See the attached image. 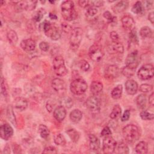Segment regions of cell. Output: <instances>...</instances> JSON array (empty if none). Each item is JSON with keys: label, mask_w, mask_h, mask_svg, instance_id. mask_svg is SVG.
Returning a JSON list of instances; mask_svg holds the SVG:
<instances>
[{"label": "cell", "mask_w": 154, "mask_h": 154, "mask_svg": "<svg viewBox=\"0 0 154 154\" xmlns=\"http://www.w3.org/2000/svg\"><path fill=\"white\" fill-rule=\"evenodd\" d=\"M116 149H117V153H122V154H126L129 153V147L123 142H120L117 144Z\"/></svg>", "instance_id": "37"}, {"label": "cell", "mask_w": 154, "mask_h": 154, "mask_svg": "<svg viewBox=\"0 0 154 154\" xmlns=\"http://www.w3.org/2000/svg\"><path fill=\"white\" fill-rule=\"evenodd\" d=\"M111 134H112V132H111L110 128L108 126H105L102 130V131L100 132V135H101V137H105L109 136L110 135H111Z\"/></svg>", "instance_id": "48"}, {"label": "cell", "mask_w": 154, "mask_h": 154, "mask_svg": "<svg viewBox=\"0 0 154 154\" xmlns=\"http://www.w3.org/2000/svg\"><path fill=\"white\" fill-rule=\"evenodd\" d=\"M42 153H48V154H54V153H57V151L55 147L48 146L44 149Z\"/></svg>", "instance_id": "46"}, {"label": "cell", "mask_w": 154, "mask_h": 154, "mask_svg": "<svg viewBox=\"0 0 154 154\" xmlns=\"http://www.w3.org/2000/svg\"><path fill=\"white\" fill-rule=\"evenodd\" d=\"M119 75V68L116 65L109 66L105 72V78L108 79H113Z\"/></svg>", "instance_id": "17"}, {"label": "cell", "mask_w": 154, "mask_h": 154, "mask_svg": "<svg viewBox=\"0 0 154 154\" xmlns=\"http://www.w3.org/2000/svg\"><path fill=\"white\" fill-rule=\"evenodd\" d=\"M66 133L73 142L76 143L78 141L79 138V134L75 129H69L66 131Z\"/></svg>", "instance_id": "34"}, {"label": "cell", "mask_w": 154, "mask_h": 154, "mask_svg": "<svg viewBox=\"0 0 154 154\" xmlns=\"http://www.w3.org/2000/svg\"><path fill=\"white\" fill-rule=\"evenodd\" d=\"M88 55L93 61L99 62L102 59L104 53L102 47L99 45L95 43L90 47Z\"/></svg>", "instance_id": "8"}, {"label": "cell", "mask_w": 154, "mask_h": 154, "mask_svg": "<svg viewBox=\"0 0 154 154\" xmlns=\"http://www.w3.org/2000/svg\"><path fill=\"white\" fill-rule=\"evenodd\" d=\"M106 50L109 54H114L117 53L123 54L124 52V46L120 42H112V43L107 46Z\"/></svg>", "instance_id": "14"}, {"label": "cell", "mask_w": 154, "mask_h": 154, "mask_svg": "<svg viewBox=\"0 0 154 154\" xmlns=\"http://www.w3.org/2000/svg\"><path fill=\"white\" fill-rule=\"evenodd\" d=\"M148 19L149 20V21L151 22L152 24L154 22V13L153 11L149 13V15H148Z\"/></svg>", "instance_id": "58"}, {"label": "cell", "mask_w": 154, "mask_h": 154, "mask_svg": "<svg viewBox=\"0 0 154 154\" xmlns=\"http://www.w3.org/2000/svg\"><path fill=\"white\" fill-rule=\"evenodd\" d=\"M103 84L99 81H94L90 84V91L93 95H96L103 90Z\"/></svg>", "instance_id": "24"}, {"label": "cell", "mask_w": 154, "mask_h": 154, "mask_svg": "<svg viewBox=\"0 0 154 154\" xmlns=\"http://www.w3.org/2000/svg\"><path fill=\"white\" fill-rule=\"evenodd\" d=\"M46 107L47 110L49 112H51L53 110V106H52V105L49 102H47L46 105Z\"/></svg>", "instance_id": "59"}, {"label": "cell", "mask_w": 154, "mask_h": 154, "mask_svg": "<svg viewBox=\"0 0 154 154\" xmlns=\"http://www.w3.org/2000/svg\"><path fill=\"white\" fill-rule=\"evenodd\" d=\"M49 17H50L51 19H53V20H56V19H57V16L55 14H53V13H49Z\"/></svg>", "instance_id": "60"}, {"label": "cell", "mask_w": 154, "mask_h": 154, "mask_svg": "<svg viewBox=\"0 0 154 154\" xmlns=\"http://www.w3.org/2000/svg\"><path fill=\"white\" fill-rule=\"evenodd\" d=\"M123 91V86L121 84L117 85L116 87H114L111 93V95L112 98L114 99H118L120 98L122 94Z\"/></svg>", "instance_id": "28"}, {"label": "cell", "mask_w": 154, "mask_h": 154, "mask_svg": "<svg viewBox=\"0 0 154 154\" xmlns=\"http://www.w3.org/2000/svg\"><path fill=\"white\" fill-rule=\"evenodd\" d=\"M7 37L8 42L12 45H15L18 40V37H17V33L16 32V31L12 29L8 31L7 34Z\"/></svg>", "instance_id": "33"}, {"label": "cell", "mask_w": 154, "mask_h": 154, "mask_svg": "<svg viewBox=\"0 0 154 154\" xmlns=\"http://www.w3.org/2000/svg\"><path fill=\"white\" fill-rule=\"evenodd\" d=\"M122 24L124 29H132L134 28L135 21L132 17L129 15H125L122 17Z\"/></svg>", "instance_id": "20"}, {"label": "cell", "mask_w": 154, "mask_h": 154, "mask_svg": "<svg viewBox=\"0 0 154 154\" xmlns=\"http://www.w3.org/2000/svg\"><path fill=\"white\" fill-rule=\"evenodd\" d=\"M53 69L55 73L59 76H63L67 73L64 60L62 56L57 55L53 60Z\"/></svg>", "instance_id": "6"}, {"label": "cell", "mask_w": 154, "mask_h": 154, "mask_svg": "<svg viewBox=\"0 0 154 154\" xmlns=\"http://www.w3.org/2000/svg\"><path fill=\"white\" fill-rule=\"evenodd\" d=\"M13 134L12 127L8 123H4L0 127V136L4 140H8Z\"/></svg>", "instance_id": "13"}, {"label": "cell", "mask_w": 154, "mask_h": 154, "mask_svg": "<svg viewBox=\"0 0 154 154\" xmlns=\"http://www.w3.org/2000/svg\"><path fill=\"white\" fill-rule=\"evenodd\" d=\"M89 146L91 150L97 151L100 149V143L99 138L94 134H90L89 136Z\"/></svg>", "instance_id": "21"}, {"label": "cell", "mask_w": 154, "mask_h": 154, "mask_svg": "<svg viewBox=\"0 0 154 154\" xmlns=\"http://www.w3.org/2000/svg\"><path fill=\"white\" fill-rule=\"evenodd\" d=\"M1 93L5 97H6L7 95V88L5 84V81L2 78H1Z\"/></svg>", "instance_id": "49"}, {"label": "cell", "mask_w": 154, "mask_h": 154, "mask_svg": "<svg viewBox=\"0 0 154 154\" xmlns=\"http://www.w3.org/2000/svg\"><path fill=\"white\" fill-rule=\"evenodd\" d=\"M36 1H17L16 2V9L21 10H34L37 4Z\"/></svg>", "instance_id": "12"}, {"label": "cell", "mask_w": 154, "mask_h": 154, "mask_svg": "<svg viewBox=\"0 0 154 154\" xmlns=\"http://www.w3.org/2000/svg\"><path fill=\"white\" fill-rule=\"evenodd\" d=\"M90 4H91V6L99 7L103 5V1H90L89 5H90Z\"/></svg>", "instance_id": "53"}, {"label": "cell", "mask_w": 154, "mask_h": 154, "mask_svg": "<svg viewBox=\"0 0 154 154\" xmlns=\"http://www.w3.org/2000/svg\"><path fill=\"white\" fill-rule=\"evenodd\" d=\"M87 89V82L81 78H78L73 80L70 85L71 92L76 95H80L85 92Z\"/></svg>", "instance_id": "5"}, {"label": "cell", "mask_w": 154, "mask_h": 154, "mask_svg": "<svg viewBox=\"0 0 154 154\" xmlns=\"http://www.w3.org/2000/svg\"><path fill=\"white\" fill-rule=\"evenodd\" d=\"M135 70H136V69H135V68H132L129 66H126L122 68V73L125 76L127 77V78H131V76H132L134 75Z\"/></svg>", "instance_id": "36"}, {"label": "cell", "mask_w": 154, "mask_h": 154, "mask_svg": "<svg viewBox=\"0 0 154 154\" xmlns=\"http://www.w3.org/2000/svg\"><path fill=\"white\" fill-rule=\"evenodd\" d=\"M54 143L58 146H64L66 144V138L61 134H57L54 137Z\"/></svg>", "instance_id": "38"}, {"label": "cell", "mask_w": 154, "mask_h": 154, "mask_svg": "<svg viewBox=\"0 0 154 154\" xmlns=\"http://www.w3.org/2000/svg\"><path fill=\"white\" fill-rule=\"evenodd\" d=\"M61 15L64 19L67 21H72L77 17V13L74 8V2L72 1L67 0L62 2L61 5Z\"/></svg>", "instance_id": "1"}, {"label": "cell", "mask_w": 154, "mask_h": 154, "mask_svg": "<svg viewBox=\"0 0 154 154\" xmlns=\"http://www.w3.org/2000/svg\"><path fill=\"white\" fill-rule=\"evenodd\" d=\"M51 86L52 88L56 91H61L65 88L66 84L63 80L60 78H57L52 81Z\"/></svg>", "instance_id": "23"}, {"label": "cell", "mask_w": 154, "mask_h": 154, "mask_svg": "<svg viewBox=\"0 0 154 154\" xmlns=\"http://www.w3.org/2000/svg\"><path fill=\"white\" fill-rule=\"evenodd\" d=\"M61 28H62V30L66 33L71 32L73 30L72 26L65 22H63L61 23Z\"/></svg>", "instance_id": "47"}, {"label": "cell", "mask_w": 154, "mask_h": 154, "mask_svg": "<svg viewBox=\"0 0 154 154\" xmlns=\"http://www.w3.org/2000/svg\"><path fill=\"white\" fill-rule=\"evenodd\" d=\"M38 132L40 137L43 138H47L50 134L48 128L45 125H40L38 129Z\"/></svg>", "instance_id": "32"}, {"label": "cell", "mask_w": 154, "mask_h": 154, "mask_svg": "<svg viewBox=\"0 0 154 154\" xmlns=\"http://www.w3.org/2000/svg\"><path fill=\"white\" fill-rule=\"evenodd\" d=\"M140 116L143 120H151L154 118V115L153 113H150L146 110L142 111L140 113Z\"/></svg>", "instance_id": "41"}, {"label": "cell", "mask_w": 154, "mask_h": 154, "mask_svg": "<svg viewBox=\"0 0 154 154\" xmlns=\"http://www.w3.org/2000/svg\"><path fill=\"white\" fill-rule=\"evenodd\" d=\"M20 45L21 48L26 52H31L34 51L36 47V43L32 38H27L22 40Z\"/></svg>", "instance_id": "15"}, {"label": "cell", "mask_w": 154, "mask_h": 154, "mask_svg": "<svg viewBox=\"0 0 154 154\" xmlns=\"http://www.w3.org/2000/svg\"><path fill=\"white\" fill-rule=\"evenodd\" d=\"M124 139L129 143H134L140 137L139 128L135 125H128L123 128Z\"/></svg>", "instance_id": "2"}, {"label": "cell", "mask_w": 154, "mask_h": 154, "mask_svg": "<svg viewBox=\"0 0 154 154\" xmlns=\"http://www.w3.org/2000/svg\"><path fill=\"white\" fill-rule=\"evenodd\" d=\"M39 48L45 52H46L48 51L49 48V44L46 42H42L40 43L39 44Z\"/></svg>", "instance_id": "51"}, {"label": "cell", "mask_w": 154, "mask_h": 154, "mask_svg": "<svg viewBox=\"0 0 154 154\" xmlns=\"http://www.w3.org/2000/svg\"><path fill=\"white\" fill-rule=\"evenodd\" d=\"M129 38L131 43L134 44H138V38L137 34V31L135 28H133L131 30V32L129 35Z\"/></svg>", "instance_id": "39"}, {"label": "cell", "mask_w": 154, "mask_h": 154, "mask_svg": "<svg viewBox=\"0 0 154 154\" xmlns=\"http://www.w3.org/2000/svg\"><path fill=\"white\" fill-rule=\"evenodd\" d=\"M109 37L112 40V42H118L119 40V35L116 31H112L110 32Z\"/></svg>", "instance_id": "52"}, {"label": "cell", "mask_w": 154, "mask_h": 154, "mask_svg": "<svg viewBox=\"0 0 154 154\" xmlns=\"http://www.w3.org/2000/svg\"><path fill=\"white\" fill-rule=\"evenodd\" d=\"M132 11L137 14H141L144 11V6L141 1H137L132 7Z\"/></svg>", "instance_id": "31"}, {"label": "cell", "mask_w": 154, "mask_h": 154, "mask_svg": "<svg viewBox=\"0 0 154 154\" xmlns=\"http://www.w3.org/2000/svg\"><path fill=\"white\" fill-rule=\"evenodd\" d=\"M154 75V68L152 64L143 65L137 72L138 77L141 80H148Z\"/></svg>", "instance_id": "7"}, {"label": "cell", "mask_w": 154, "mask_h": 154, "mask_svg": "<svg viewBox=\"0 0 154 154\" xmlns=\"http://www.w3.org/2000/svg\"><path fill=\"white\" fill-rule=\"evenodd\" d=\"M130 115H131V112L129 109H126L124 111L123 115L121 117V120L122 122H126L128 121L130 117Z\"/></svg>", "instance_id": "50"}, {"label": "cell", "mask_w": 154, "mask_h": 154, "mask_svg": "<svg viewBox=\"0 0 154 154\" xmlns=\"http://www.w3.org/2000/svg\"><path fill=\"white\" fill-rule=\"evenodd\" d=\"M42 28L45 35L50 37L52 40H58L61 37V33L59 29L49 22L45 21L42 23Z\"/></svg>", "instance_id": "3"}, {"label": "cell", "mask_w": 154, "mask_h": 154, "mask_svg": "<svg viewBox=\"0 0 154 154\" xmlns=\"http://www.w3.org/2000/svg\"><path fill=\"white\" fill-rule=\"evenodd\" d=\"M69 117L72 122L74 123H78L81 120L82 117V113L79 109H75L70 112Z\"/></svg>", "instance_id": "25"}, {"label": "cell", "mask_w": 154, "mask_h": 154, "mask_svg": "<svg viewBox=\"0 0 154 154\" xmlns=\"http://www.w3.org/2000/svg\"><path fill=\"white\" fill-rule=\"evenodd\" d=\"M54 117L58 122H62L66 117V110L64 106L60 105L57 106L54 111Z\"/></svg>", "instance_id": "18"}, {"label": "cell", "mask_w": 154, "mask_h": 154, "mask_svg": "<svg viewBox=\"0 0 154 154\" xmlns=\"http://www.w3.org/2000/svg\"><path fill=\"white\" fill-rule=\"evenodd\" d=\"M86 105L88 110L92 114H96L100 111V101L96 95L90 96L87 99Z\"/></svg>", "instance_id": "9"}, {"label": "cell", "mask_w": 154, "mask_h": 154, "mask_svg": "<svg viewBox=\"0 0 154 154\" xmlns=\"http://www.w3.org/2000/svg\"><path fill=\"white\" fill-rule=\"evenodd\" d=\"M78 4L81 7L85 8L90 4V1L87 0H80L78 1Z\"/></svg>", "instance_id": "54"}, {"label": "cell", "mask_w": 154, "mask_h": 154, "mask_svg": "<svg viewBox=\"0 0 154 154\" xmlns=\"http://www.w3.org/2000/svg\"><path fill=\"white\" fill-rule=\"evenodd\" d=\"M145 6L147 9L150 10L153 8V1H145Z\"/></svg>", "instance_id": "55"}, {"label": "cell", "mask_w": 154, "mask_h": 154, "mask_svg": "<svg viewBox=\"0 0 154 154\" xmlns=\"http://www.w3.org/2000/svg\"><path fill=\"white\" fill-rule=\"evenodd\" d=\"M136 103L138 108L144 109L146 106V96L144 94H139L136 98Z\"/></svg>", "instance_id": "30"}, {"label": "cell", "mask_w": 154, "mask_h": 154, "mask_svg": "<svg viewBox=\"0 0 154 154\" xmlns=\"http://www.w3.org/2000/svg\"><path fill=\"white\" fill-rule=\"evenodd\" d=\"M128 5L129 2L127 1H121L113 5L112 9L115 13H122L127 9Z\"/></svg>", "instance_id": "22"}, {"label": "cell", "mask_w": 154, "mask_h": 154, "mask_svg": "<svg viewBox=\"0 0 154 154\" xmlns=\"http://www.w3.org/2000/svg\"><path fill=\"white\" fill-rule=\"evenodd\" d=\"M152 34V31L149 26H143L140 30V35L143 38H151Z\"/></svg>", "instance_id": "29"}, {"label": "cell", "mask_w": 154, "mask_h": 154, "mask_svg": "<svg viewBox=\"0 0 154 154\" xmlns=\"http://www.w3.org/2000/svg\"><path fill=\"white\" fill-rule=\"evenodd\" d=\"M97 13V7H94V6H90L89 7L86 11H85V15L87 17H93L94 16H95Z\"/></svg>", "instance_id": "42"}, {"label": "cell", "mask_w": 154, "mask_h": 154, "mask_svg": "<svg viewBox=\"0 0 154 154\" xmlns=\"http://www.w3.org/2000/svg\"><path fill=\"white\" fill-rule=\"evenodd\" d=\"M45 13H46V11L45 10V9L40 8L37 11H36V13L34 15L32 19L34 20V21L39 22L43 18Z\"/></svg>", "instance_id": "40"}, {"label": "cell", "mask_w": 154, "mask_h": 154, "mask_svg": "<svg viewBox=\"0 0 154 154\" xmlns=\"http://www.w3.org/2000/svg\"><path fill=\"white\" fill-rule=\"evenodd\" d=\"M139 58L137 51H134L129 53L125 60L126 66L136 69L138 65Z\"/></svg>", "instance_id": "11"}, {"label": "cell", "mask_w": 154, "mask_h": 154, "mask_svg": "<svg viewBox=\"0 0 154 154\" xmlns=\"http://www.w3.org/2000/svg\"><path fill=\"white\" fill-rule=\"evenodd\" d=\"M122 114V108L119 105L114 106L111 112L109 114V117L111 119H116L118 118Z\"/></svg>", "instance_id": "35"}, {"label": "cell", "mask_w": 154, "mask_h": 154, "mask_svg": "<svg viewBox=\"0 0 154 154\" xmlns=\"http://www.w3.org/2000/svg\"><path fill=\"white\" fill-rule=\"evenodd\" d=\"M64 103H65L66 107H67V108H70L73 104V102H72V99L70 98H67L64 100Z\"/></svg>", "instance_id": "57"}, {"label": "cell", "mask_w": 154, "mask_h": 154, "mask_svg": "<svg viewBox=\"0 0 154 154\" xmlns=\"http://www.w3.org/2000/svg\"><path fill=\"white\" fill-rule=\"evenodd\" d=\"M153 90V86L148 84H143L140 86L139 90L143 93H148Z\"/></svg>", "instance_id": "43"}, {"label": "cell", "mask_w": 154, "mask_h": 154, "mask_svg": "<svg viewBox=\"0 0 154 154\" xmlns=\"http://www.w3.org/2000/svg\"><path fill=\"white\" fill-rule=\"evenodd\" d=\"M28 100L22 97H17L14 100V106L15 108L20 111L26 109L28 107Z\"/></svg>", "instance_id": "19"}, {"label": "cell", "mask_w": 154, "mask_h": 154, "mask_svg": "<svg viewBox=\"0 0 154 154\" xmlns=\"http://www.w3.org/2000/svg\"><path fill=\"white\" fill-rule=\"evenodd\" d=\"M7 116L8 119L10 120V122L13 124L14 126H16L17 122H16V116L13 111V106L11 105H8L7 109Z\"/></svg>", "instance_id": "27"}, {"label": "cell", "mask_w": 154, "mask_h": 154, "mask_svg": "<svg viewBox=\"0 0 154 154\" xmlns=\"http://www.w3.org/2000/svg\"><path fill=\"white\" fill-rule=\"evenodd\" d=\"M125 89L126 93L129 95L136 94L138 90V84L133 79H129L125 82Z\"/></svg>", "instance_id": "16"}, {"label": "cell", "mask_w": 154, "mask_h": 154, "mask_svg": "<svg viewBox=\"0 0 154 154\" xmlns=\"http://www.w3.org/2000/svg\"><path fill=\"white\" fill-rule=\"evenodd\" d=\"M83 36V30L79 27L73 29L70 37V45L72 50H77L80 45Z\"/></svg>", "instance_id": "4"}, {"label": "cell", "mask_w": 154, "mask_h": 154, "mask_svg": "<svg viewBox=\"0 0 154 154\" xmlns=\"http://www.w3.org/2000/svg\"><path fill=\"white\" fill-rule=\"evenodd\" d=\"M135 152L140 154H145L148 152V146L145 141L139 142L135 146Z\"/></svg>", "instance_id": "26"}, {"label": "cell", "mask_w": 154, "mask_h": 154, "mask_svg": "<svg viewBox=\"0 0 154 154\" xmlns=\"http://www.w3.org/2000/svg\"><path fill=\"white\" fill-rule=\"evenodd\" d=\"M117 146V142L111 137L108 136L103 140L102 150L104 153H113Z\"/></svg>", "instance_id": "10"}, {"label": "cell", "mask_w": 154, "mask_h": 154, "mask_svg": "<svg viewBox=\"0 0 154 154\" xmlns=\"http://www.w3.org/2000/svg\"><path fill=\"white\" fill-rule=\"evenodd\" d=\"M149 103L152 107L153 106V105H154V93H152L149 96Z\"/></svg>", "instance_id": "56"}, {"label": "cell", "mask_w": 154, "mask_h": 154, "mask_svg": "<svg viewBox=\"0 0 154 154\" xmlns=\"http://www.w3.org/2000/svg\"><path fill=\"white\" fill-rule=\"evenodd\" d=\"M79 65L80 69L84 72L88 71L90 68V66L89 63L86 60H81L79 63Z\"/></svg>", "instance_id": "45"}, {"label": "cell", "mask_w": 154, "mask_h": 154, "mask_svg": "<svg viewBox=\"0 0 154 154\" xmlns=\"http://www.w3.org/2000/svg\"><path fill=\"white\" fill-rule=\"evenodd\" d=\"M103 16L105 18L108 23H112L116 20V17L113 16L109 11H106L103 13Z\"/></svg>", "instance_id": "44"}]
</instances>
